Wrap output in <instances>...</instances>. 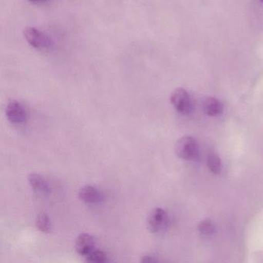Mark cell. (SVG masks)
Wrapping results in <instances>:
<instances>
[{
  "label": "cell",
  "instance_id": "obj_10",
  "mask_svg": "<svg viewBox=\"0 0 263 263\" xmlns=\"http://www.w3.org/2000/svg\"><path fill=\"white\" fill-rule=\"evenodd\" d=\"M207 165L209 170L215 175L221 173L222 169L221 159L219 155L215 152H210L208 154Z\"/></svg>",
  "mask_w": 263,
  "mask_h": 263
},
{
  "label": "cell",
  "instance_id": "obj_7",
  "mask_svg": "<svg viewBox=\"0 0 263 263\" xmlns=\"http://www.w3.org/2000/svg\"><path fill=\"white\" fill-rule=\"evenodd\" d=\"M95 238L89 234L84 233L77 238L75 248H76L77 252L80 255L87 256L95 249Z\"/></svg>",
  "mask_w": 263,
  "mask_h": 263
},
{
  "label": "cell",
  "instance_id": "obj_4",
  "mask_svg": "<svg viewBox=\"0 0 263 263\" xmlns=\"http://www.w3.org/2000/svg\"><path fill=\"white\" fill-rule=\"evenodd\" d=\"M171 102L175 110L183 115H187L192 110V98L184 89L178 88L172 93Z\"/></svg>",
  "mask_w": 263,
  "mask_h": 263
},
{
  "label": "cell",
  "instance_id": "obj_8",
  "mask_svg": "<svg viewBox=\"0 0 263 263\" xmlns=\"http://www.w3.org/2000/svg\"><path fill=\"white\" fill-rule=\"evenodd\" d=\"M28 181L30 187L35 193L41 195H47L50 194V187L47 181L38 174H30L28 176Z\"/></svg>",
  "mask_w": 263,
  "mask_h": 263
},
{
  "label": "cell",
  "instance_id": "obj_13",
  "mask_svg": "<svg viewBox=\"0 0 263 263\" xmlns=\"http://www.w3.org/2000/svg\"><path fill=\"white\" fill-rule=\"evenodd\" d=\"M198 230L204 235H211L215 232V227L210 220H203L198 226Z\"/></svg>",
  "mask_w": 263,
  "mask_h": 263
},
{
  "label": "cell",
  "instance_id": "obj_2",
  "mask_svg": "<svg viewBox=\"0 0 263 263\" xmlns=\"http://www.w3.org/2000/svg\"><path fill=\"white\" fill-rule=\"evenodd\" d=\"M24 37L29 44L37 50H48L52 45L50 38L45 33L33 27H27L24 30Z\"/></svg>",
  "mask_w": 263,
  "mask_h": 263
},
{
  "label": "cell",
  "instance_id": "obj_14",
  "mask_svg": "<svg viewBox=\"0 0 263 263\" xmlns=\"http://www.w3.org/2000/svg\"><path fill=\"white\" fill-rule=\"evenodd\" d=\"M141 262H157L158 260L155 258V257L152 256V255H144L141 258Z\"/></svg>",
  "mask_w": 263,
  "mask_h": 263
},
{
  "label": "cell",
  "instance_id": "obj_9",
  "mask_svg": "<svg viewBox=\"0 0 263 263\" xmlns=\"http://www.w3.org/2000/svg\"><path fill=\"white\" fill-rule=\"evenodd\" d=\"M204 113L211 117L218 116L223 111V104L215 98H208L203 104Z\"/></svg>",
  "mask_w": 263,
  "mask_h": 263
},
{
  "label": "cell",
  "instance_id": "obj_6",
  "mask_svg": "<svg viewBox=\"0 0 263 263\" xmlns=\"http://www.w3.org/2000/svg\"><path fill=\"white\" fill-rule=\"evenodd\" d=\"M80 199L87 204H98L103 200V195L97 187L92 185H85L80 189Z\"/></svg>",
  "mask_w": 263,
  "mask_h": 263
},
{
  "label": "cell",
  "instance_id": "obj_5",
  "mask_svg": "<svg viewBox=\"0 0 263 263\" xmlns=\"http://www.w3.org/2000/svg\"><path fill=\"white\" fill-rule=\"evenodd\" d=\"M6 116L10 122L19 124L25 122L27 114L24 106L19 101H11L6 107Z\"/></svg>",
  "mask_w": 263,
  "mask_h": 263
},
{
  "label": "cell",
  "instance_id": "obj_12",
  "mask_svg": "<svg viewBox=\"0 0 263 263\" xmlns=\"http://www.w3.org/2000/svg\"><path fill=\"white\" fill-rule=\"evenodd\" d=\"M86 257V261L88 262L104 263L107 261V256L105 252L101 250L93 249Z\"/></svg>",
  "mask_w": 263,
  "mask_h": 263
},
{
  "label": "cell",
  "instance_id": "obj_11",
  "mask_svg": "<svg viewBox=\"0 0 263 263\" xmlns=\"http://www.w3.org/2000/svg\"><path fill=\"white\" fill-rule=\"evenodd\" d=\"M36 226L41 232L49 233L52 230L51 221L48 215L45 213H41L38 215L36 219Z\"/></svg>",
  "mask_w": 263,
  "mask_h": 263
},
{
  "label": "cell",
  "instance_id": "obj_16",
  "mask_svg": "<svg viewBox=\"0 0 263 263\" xmlns=\"http://www.w3.org/2000/svg\"><path fill=\"white\" fill-rule=\"evenodd\" d=\"M260 1H261V2L263 4V0H260Z\"/></svg>",
  "mask_w": 263,
  "mask_h": 263
},
{
  "label": "cell",
  "instance_id": "obj_3",
  "mask_svg": "<svg viewBox=\"0 0 263 263\" xmlns=\"http://www.w3.org/2000/svg\"><path fill=\"white\" fill-rule=\"evenodd\" d=\"M169 222V217L167 212L161 208L153 209L147 218V228L149 232L156 233L164 230Z\"/></svg>",
  "mask_w": 263,
  "mask_h": 263
},
{
  "label": "cell",
  "instance_id": "obj_15",
  "mask_svg": "<svg viewBox=\"0 0 263 263\" xmlns=\"http://www.w3.org/2000/svg\"><path fill=\"white\" fill-rule=\"evenodd\" d=\"M30 2L33 3V4H39V3H43L46 0H28Z\"/></svg>",
  "mask_w": 263,
  "mask_h": 263
},
{
  "label": "cell",
  "instance_id": "obj_1",
  "mask_svg": "<svg viewBox=\"0 0 263 263\" xmlns=\"http://www.w3.org/2000/svg\"><path fill=\"white\" fill-rule=\"evenodd\" d=\"M175 151L178 157L181 159L194 161L199 155V145L193 137L184 136L177 141Z\"/></svg>",
  "mask_w": 263,
  "mask_h": 263
}]
</instances>
